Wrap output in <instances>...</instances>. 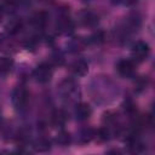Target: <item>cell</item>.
Masks as SVG:
<instances>
[{
  "label": "cell",
  "mask_w": 155,
  "mask_h": 155,
  "mask_svg": "<svg viewBox=\"0 0 155 155\" xmlns=\"http://www.w3.org/2000/svg\"><path fill=\"white\" fill-rule=\"evenodd\" d=\"M28 91L25 90V87L23 86H17L13 91H12V96H11V101L15 108L17 109H22L25 107L27 102H28Z\"/></svg>",
  "instance_id": "6da1fadb"
},
{
  "label": "cell",
  "mask_w": 155,
  "mask_h": 155,
  "mask_svg": "<svg viewBox=\"0 0 155 155\" xmlns=\"http://www.w3.org/2000/svg\"><path fill=\"white\" fill-rule=\"evenodd\" d=\"M52 67L48 63H41L39 64L34 70V78L40 84H46L52 78Z\"/></svg>",
  "instance_id": "7a4b0ae2"
},
{
  "label": "cell",
  "mask_w": 155,
  "mask_h": 155,
  "mask_svg": "<svg viewBox=\"0 0 155 155\" xmlns=\"http://www.w3.org/2000/svg\"><path fill=\"white\" fill-rule=\"evenodd\" d=\"M56 29H57V31L61 33V34H70V33H73V30H74V23H73V21L69 18L68 15L62 13V15L57 18Z\"/></svg>",
  "instance_id": "3957f363"
},
{
  "label": "cell",
  "mask_w": 155,
  "mask_h": 155,
  "mask_svg": "<svg viewBox=\"0 0 155 155\" xmlns=\"http://www.w3.org/2000/svg\"><path fill=\"white\" fill-rule=\"evenodd\" d=\"M149 52H150L149 45L144 41H137L132 46V57L138 62L144 61L149 56Z\"/></svg>",
  "instance_id": "277c9868"
},
{
  "label": "cell",
  "mask_w": 155,
  "mask_h": 155,
  "mask_svg": "<svg viewBox=\"0 0 155 155\" xmlns=\"http://www.w3.org/2000/svg\"><path fill=\"white\" fill-rule=\"evenodd\" d=\"M116 70L121 76L128 78V76H132L134 73V64L130 59H121L116 64Z\"/></svg>",
  "instance_id": "5b68a950"
},
{
  "label": "cell",
  "mask_w": 155,
  "mask_h": 155,
  "mask_svg": "<svg viewBox=\"0 0 155 155\" xmlns=\"http://www.w3.org/2000/svg\"><path fill=\"white\" fill-rule=\"evenodd\" d=\"M74 114H75L76 120H79V121H85V120H87V119L91 116L92 109H91V107H90L87 103H80V104L76 105Z\"/></svg>",
  "instance_id": "8992f818"
},
{
  "label": "cell",
  "mask_w": 155,
  "mask_h": 155,
  "mask_svg": "<svg viewBox=\"0 0 155 155\" xmlns=\"http://www.w3.org/2000/svg\"><path fill=\"white\" fill-rule=\"evenodd\" d=\"M70 70L76 76H84L88 71V64L85 59H76L71 63Z\"/></svg>",
  "instance_id": "52a82bcc"
},
{
  "label": "cell",
  "mask_w": 155,
  "mask_h": 155,
  "mask_svg": "<svg viewBox=\"0 0 155 155\" xmlns=\"http://www.w3.org/2000/svg\"><path fill=\"white\" fill-rule=\"evenodd\" d=\"M58 90H59V93H61L62 96L69 97V96L73 94L74 91L76 90V85H75V82H74L71 79H65V80H63V81L59 84Z\"/></svg>",
  "instance_id": "ba28073f"
},
{
  "label": "cell",
  "mask_w": 155,
  "mask_h": 155,
  "mask_svg": "<svg viewBox=\"0 0 155 155\" xmlns=\"http://www.w3.org/2000/svg\"><path fill=\"white\" fill-rule=\"evenodd\" d=\"M80 19H81V23L86 27H94L98 23V16L94 12L88 11V10L81 12Z\"/></svg>",
  "instance_id": "9c48e42d"
},
{
  "label": "cell",
  "mask_w": 155,
  "mask_h": 155,
  "mask_svg": "<svg viewBox=\"0 0 155 155\" xmlns=\"http://www.w3.org/2000/svg\"><path fill=\"white\" fill-rule=\"evenodd\" d=\"M67 113L62 109H58V110H54V113L52 114V117H51V122L54 127H63L67 122Z\"/></svg>",
  "instance_id": "30bf717a"
},
{
  "label": "cell",
  "mask_w": 155,
  "mask_h": 155,
  "mask_svg": "<svg viewBox=\"0 0 155 155\" xmlns=\"http://www.w3.org/2000/svg\"><path fill=\"white\" fill-rule=\"evenodd\" d=\"M22 27H23V23H22L21 19H18V18H12V19H10V21L7 22L5 29H6V31H7L10 35H15V34H17V33L21 31Z\"/></svg>",
  "instance_id": "8fae6325"
},
{
  "label": "cell",
  "mask_w": 155,
  "mask_h": 155,
  "mask_svg": "<svg viewBox=\"0 0 155 155\" xmlns=\"http://www.w3.org/2000/svg\"><path fill=\"white\" fill-rule=\"evenodd\" d=\"M13 68V59L10 57H0V75L8 74Z\"/></svg>",
  "instance_id": "7c38bea8"
},
{
  "label": "cell",
  "mask_w": 155,
  "mask_h": 155,
  "mask_svg": "<svg viewBox=\"0 0 155 155\" xmlns=\"http://www.w3.org/2000/svg\"><path fill=\"white\" fill-rule=\"evenodd\" d=\"M33 148L36 150V151H40V153H45V151H48L51 149V143L47 138H39L34 142L33 144Z\"/></svg>",
  "instance_id": "4fadbf2b"
},
{
  "label": "cell",
  "mask_w": 155,
  "mask_h": 155,
  "mask_svg": "<svg viewBox=\"0 0 155 155\" xmlns=\"http://www.w3.org/2000/svg\"><path fill=\"white\" fill-rule=\"evenodd\" d=\"M56 142H57V144L61 145V147H67V145H69L70 142H71V136H70L68 132H65V131H61V132H58V134L56 136Z\"/></svg>",
  "instance_id": "5bb4252c"
},
{
  "label": "cell",
  "mask_w": 155,
  "mask_h": 155,
  "mask_svg": "<svg viewBox=\"0 0 155 155\" xmlns=\"http://www.w3.org/2000/svg\"><path fill=\"white\" fill-rule=\"evenodd\" d=\"M94 137H96V132L92 128H84L79 134V139L81 143H88Z\"/></svg>",
  "instance_id": "9a60e30c"
},
{
  "label": "cell",
  "mask_w": 155,
  "mask_h": 155,
  "mask_svg": "<svg viewBox=\"0 0 155 155\" xmlns=\"http://www.w3.org/2000/svg\"><path fill=\"white\" fill-rule=\"evenodd\" d=\"M33 23L36 28H44L47 23V15L46 12H39L33 17Z\"/></svg>",
  "instance_id": "2e32d148"
},
{
  "label": "cell",
  "mask_w": 155,
  "mask_h": 155,
  "mask_svg": "<svg viewBox=\"0 0 155 155\" xmlns=\"http://www.w3.org/2000/svg\"><path fill=\"white\" fill-rule=\"evenodd\" d=\"M17 6V0H0V7L5 12H12Z\"/></svg>",
  "instance_id": "e0dca14e"
},
{
  "label": "cell",
  "mask_w": 155,
  "mask_h": 155,
  "mask_svg": "<svg viewBox=\"0 0 155 155\" xmlns=\"http://www.w3.org/2000/svg\"><path fill=\"white\" fill-rule=\"evenodd\" d=\"M85 45H86V42H85V40L84 39H74L71 42H70V48L73 50V51H78V50H82L84 47H85Z\"/></svg>",
  "instance_id": "ac0fdd59"
},
{
  "label": "cell",
  "mask_w": 155,
  "mask_h": 155,
  "mask_svg": "<svg viewBox=\"0 0 155 155\" xmlns=\"http://www.w3.org/2000/svg\"><path fill=\"white\" fill-rule=\"evenodd\" d=\"M104 40V33L103 31H98V33H96L93 36H92V41L93 42H101V41H103Z\"/></svg>",
  "instance_id": "d6986e66"
},
{
  "label": "cell",
  "mask_w": 155,
  "mask_h": 155,
  "mask_svg": "<svg viewBox=\"0 0 155 155\" xmlns=\"http://www.w3.org/2000/svg\"><path fill=\"white\" fill-rule=\"evenodd\" d=\"M138 0H120V2H122V4H125V5H127V6H131V5H134L136 2H137Z\"/></svg>",
  "instance_id": "ffe728a7"
},
{
  "label": "cell",
  "mask_w": 155,
  "mask_h": 155,
  "mask_svg": "<svg viewBox=\"0 0 155 155\" xmlns=\"http://www.w3.org/2000/svg\"><path fill=\"white\" fill-rule=\"evenodd\" d=\"M2 16H4V11H2L1 7H0V22H1V19H2Z\"/></svg>",
  "instance_id": "44dd1931"
},
{
  "label": "cell",
  "mask_w": 155,
  "mask_h": 155,
  "mask_svg": "<svg viewBox=\"0 0 155 155\" xmlns=\"http://www.w3.org/2000/svg\"><path fill=\"white\" fill-rule=\"evenodd\" d=\"M113 2H120V0H111Z\"/></svg>",
  "instance_id": "7402d4cb"
},
{
  "label": "cell",
  "mask_w": 155,
  "mask_h": 155,
  "mask_svg": "<svg viewBox=\"0 0 155 155\" xmlns=\"http://www.w3.org/2000/svg\"><path fill=\"white\" fill-rule=\"evenodd\" d=\"M41 1H46V2H48V1H52V0H41Z\"/></svg>",
  "instance_id": "603a6c76"
},
{
  "label": "cell",
  "mask_w": 155,
  "mask_h": 155,
  "mask_svg": "<svg viewBox=\"0 0 155 155\" xmlns=\"http://www.w3.org/2000/svg\"><path fill=\"white\" fill-rule=\"evenodd\" d=\"M0 121H1V115H0Z\"/></svg>",
  "instance_id": "cb8c5ba5"
}]
</instances>
